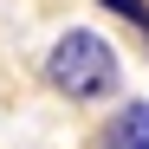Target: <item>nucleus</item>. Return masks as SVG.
Listing matches in <instances>:
<instances>
[{
  "instance_id": "nucleus-1",
  "label": "nucleus",
  "mask_w": 149,
  "mask_h": 149,
  "mask_svg": "<svg viewBox=\"0 0 149 149\" xmlns=\"http://www.w3.org/2000/svg\"><path fill=\"white\" fill-rule=\"evenodd\" d=\"M45 84H52L58 97H78V104H91V97H110L123 84V65L110 52L104 33L91 26H71L52 39V52H45Z\"/></svg>"
},
{
  "instance_id": "nucleus-2",
  "label": "nucleus",
  "mask_w": 149,
  "mask_h": 149,
  "mask_svg": "<svg viewBox=\"0 0 149 149\" xmlns=\"http://www.w3.org/2000/svg\"><path fill=\"white\" fill-rule=\"evenodd\" d=\"M97 149H149V104H123V110L104 123Z\"/></svg>"
},
{
  "instance_id": "nucleus-3",
  "label": "nucleus",
  "mask_w": 149,
  "mask_h": 149,
  "mask_svg": "<svg viewBox=\"0 0 149 149\" xmlns=\"http://www.w3.org/2000/svg\"><path fill=\"white\" fill-rule=\"evenodd\" d=\"M104 7H110V13H123V19H136V26L149 33V7H143V0H104Z\"/></svg>"
}]
</instances>
